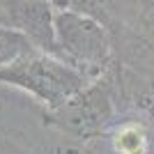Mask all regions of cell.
Wrapping results in <instances>:
<instances>
[{
  "label": "cell",
  "instance_id": "3957f363",
  "mask_svg": "<svg viewBox=\"0 0 154 154\" xmlns=\"http://www.w3.org/2000/svg\"><path fill=\"white\" fill-rule=\"evenodd\" d=\"M55 35L64 55H74L85 62H101L108 53L106 35L97 21L81 12H60L55 16Z\"/></svg>",
  "mask_w": 154,
  "mask_h": 154
},
{
  "label": "cell",
  "instance_id": "277c9868",
  "mask_svg": "<svg viewBox=\"0 0 154 154\" xmlns=\"http://www.w3.org/2000/svg\"><path fill=\"white\" fill-rule=\"evenodd\" d=\"M35 46L28 37H23L21 32H14L9 28L0 26V64H9L19 55L32 51Z\"/></svg>",
  "mask_w": 154,
  "mask_h": 154
},
{
  "label": "cell",
  "instance_id": "7a4b0ae2",
  "mask_svg": "<svg viewBox=\"0 0 154 154\" xmlns=\"http://www.w3.org/2000/svg\"><path fill=\"white\" fill-rule=\"evenodd\" d=\"M0 26L21 32L39 51L64 55L55 35L51 0H0Z\"/></svg>",
  "mask_w": 154,
  "mask_h": 154
},
{
  "label": "cell",
  "instance_id": "6da1fadb",
  "mask_svg": "<svg viewBox=\"0 0 154 154\" xmlns=\"http://www.w3.org/2000/svg\"><path fill=\"white\" fill-rule=\"evenodd\" d=\"M0 81L32 92L53 108L78 94L83 88V76L69 64L46 55H30V51L2 67Z\"/></svg>",
  "mask_w": 154,
  "mask_h": 154
},
{
  "label": "cell",
  "instance_id": "5b68a950",
  "mask_svg": "<svg viewBox=\"0 0 154 154\" xmlns=\"http://www.w3.org/2000/svg\"><path fill=\"white\" fill-rule=\"evenodd\" d=\"M115 149L120 154H143V149H145V134L138 127H124L115 136Z\"/></svg>",
  "mask_w": 154,
  "mask_h": 154
}]
</instances>
